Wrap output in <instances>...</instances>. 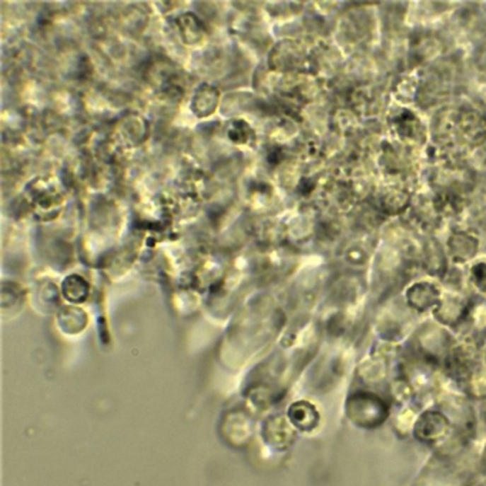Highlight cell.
I'll list each match as a JSON object with an SVG mask.
<instances>
[{
  "label": "cell",
  "mask_w": 486,
  "mask_h": 486,
  "mask_svg": "<svg viewBox=\"0 0 486 486\" xmlns=\"http://www.w3.org/2000/svg\"><path fill=\"white\" fill-rule=\"evenodd\" d=\"M449 250L455 261H468L476 253V240L468 234H456L449 240Z\"/></svg>",
  "instance_id": "obj_6"
},
{
  "label": "cell",
  "mask_w": 486,
  "mask_h": 486,
  "mask_svg": "<svg viewBox=\"0 0 486 486\" xmlns=\"http://www.w3.org/2000/svg\"><path fill=\"white\" fill-rule=\"evenodd\" d=\"M472 279L480 289H486V262H478L472 268Z\"/></svg>",
  "instance_id": "obj_9"
},
{
  "label": "cell",
  "mask_w": 486,
  "mask_h": 486,
  "mask_svg": "<svg viewBox=\"0 0 486 486\" xmlns=\"http://www.w3.org/2000/svg\"><path fill=\"white\" fill-rule=\"evenodd\" d=\"M451 431V422L446 415L438 411H425L414 425L415 436L424 444H435L444 439Z\"/></svg>",
  "instance_id": "obj_2"
},
{
  "label": "cell",
  "mask_w": 486,
  "mask_h": 486,
  "mask_svg": "<svg viewBox=\"0 0 486 486\" xmlns=\"http://www.w3.org/2000/svg\"><path fill=\"white\" fill-rule=\"evenodd\" d=\"M485 462H486V451H485Z\"/></svg>",
  "instance_id": "obj_10"
},
{
  "label": "cell",
  "mask_w": 486,
  "mask_h": 486,
  "mask_svg": "<svg viewBox=\"0 0 486 486\" xmlns=\"http://www.w3.org/2000/svg\"><path fill=\"white\" fill-rule=\"evenodd\" d=\"M436 317L445 324H458L459 320L463 317V306L462 303L455 300L444 301L438 307Z\"/></svg>",
  "instance_id": "obj_7"
},
{
  "label": "cell",
  "mask_w": 486,
  "mask_h": 486,
  "mask_svg": "<svg viewBox=\"0 0 486 486\" xmlns=\"http://www.w3.org/2000/svg\"><path fill=\"white\" fill-rule=\"evenodd\" d=\"M358 375L368 383H378L383 381L388 375L386 359L379 355H371L365 358L358 365Z\"/></svg>",
  "instance_id": "obj_5"
},
{
  "label": "cell",
  "mask_w": 486,
  "mask_h": 486,
  "mask_svg": "<svg viewBox=\"0 0 486 486\" xmlns=\"http://www.w3.org/2000/svg\"><path fill=\"white\" fill-rule=\"evenodd\" d=\"M475 366V352L468 347H455L449 348L445 355V369L449 376L456 381L469 379Z\"/></svg>",
  "instance_id": "obj_3"
},
{
  "label": "cell",
  "mask_w": 486,
  "mask_h": 486,
  "mask_svg": "<svg viewBox=\"0 0 486 486\" xmlns=\"http://www.w3.org/2000/svg\"><path fill=\"white\" fill-rule=\"evenodd\" d=\"M388 415H390V408L379 395L374 393L358 391L347 401V417L359 428H378L386 421Z\"/></svg>",
  "instance_id": "obj_1"
},
{
  "label": "cell",
  "mask_w": 486,
  "mask_h": 486,
  "mask_svg": "<svg viewBox=\"0 0 486 486\" xmlns=\"http://www.w3.org/2000/svg\"><path fill=\"white\" fill-rule=\"evenodd\" d=\"M485 359H486V354H485Z\"/></svg>",
  "instance_id": "obj_11"
},
{
  "label": "cell",
  "mask_w": 486,
  "mask_h": 486,
  "mask_svg": "<svg viewBox=\"0 0 486 486\" xmlns=\"http://www.w3.org/2000/svg\"><path fill=\"white\" fill-rule=\"evenodd\" d=\"M436 301H439V293L432 284L420 282L408 291V303L418 311H425Z\"/></svg>",
  "instance_id": "obj_4"
},
{
  "label": "cell",
  "mask_w": 486,
  "mask_h": 486,
  "mask_svg": "<svg viewBox=\"0 0 486 486\" xmlns=\"http://www.w3.org/2000/svg\"><path fill=\"white\" fill-rule=\"evenodd\" d=\"M391 390H393V391H391L393 398H394L397 403H400V404L408 403V401L412 398V395H414V388H412V385H411L407 379H404V378L397 379V381L393 383Z\"/></svg>",
  "instance_id": "obj_8"
}]
</instances>
